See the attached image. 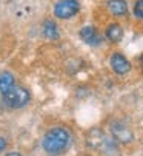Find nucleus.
<instances>
[{"label": "nucleus", "instance_id": "obj_11", "mask_svg": "<svg viewBox=\"0 0 143 156\" xmlns=\"http://www.w3.org/2000/svg\"><path fill=\"white\" fill-rule=\"evenodd\" d=\"M134 16L140 20H143V0H137L134 5Z\"/></svg>", "mask_w": 143, "mask_h": 156}, {"label": "nucleus", "instance_id": "obj_9", "mask_svg": "<svg viewBox=\"0 0 143 156\" xmlns=\"http://www.w3.org/2000/svg\"><path fill=\"white\" fill-rule=\"evenodd\" d=\"M43 36L48 40H57L60 33H59V27L56 25L54 20H45L43 22Z\"/></svg>", "mask_w": 143, "mask_h": 156}, {"label": "nucleus", "instance_id": "obj_4", "mask_svg": "<svg viewBox=\"0 0 143 156\" xmlns=\"http://www.w3.org/2000/svg\"><path fill=\"white\" fill-rule=\"evenodd\" d=\"M111 135L114 141L120 144H129L131 141H134V133L122 122H114L111 125Z\"/></svg>", "mask_w": 143, "mask_h": 156}, {"label": "nucleus", "instance_id": "obj_2", "mask_svg": "<svg viewBox=\"0 0 143 156\" xmlns=\"http://www.w3.org/2000/svg\"><path fill=\"white\" fill-rule=\"evenodd\" d=\"M2 99H3V104L8 107V108H22L29 104L31 101V94L26 88L23 87H12L9 91H6L5 94H2Z\"/></svg>", "mask_w": 143, "mask_h": 156}, {"label": "nucleus", "instance_id": "obj_14", "mask_svg": "<svg viewBox=\"0 0 143 156\" xmlns=\"http://www.w3.org/2000/svg\"><path fill=\"white\" fill-rule=\"evenodd\" d=\"M141 71H143V56H141Z\"/></svg>", "mask_w": 143, "mask_h": 156}, {"label": "nucleus", "instance_id": "obj_12", "mask_svg": "<svg viewBox=\"0 0 143 156\" xmlns=\"http://www.w3.org/2000/svg\"><path fill=\"white\" fill-rule=\"evenodd\" d=\"M6 148V139L3 136H0V151H3Z\"/></svg>", "mask_w": 143, "mask_h": 156}, {"label": "nucleus", "instance_id": "obj_5", "mask_svg": "<svg viewBox=\"0 0 143 156\" xmlns=\"http://www.w3.org/2000/svg\"><path fill=\"white\" fill-rule=\"evenodd\" d=\"M109 63H111L112 71H114L115 74H118V76H123V74H126V73L131 70L129 60H128L122 53H114V54L111 56V59H109Z\"/></svg>", "mask_w": 143, "mask_h": 156}, {"label": "nucleus", "instance_id": "obj_1", "mask_svg": "<svg viewBox=\"0 0 143 156\" xmlns=\"http://www.w3.org/2000/svg\"><path fill=\"white\" fill-rule=\"evenodd\" d=\"M71 142V135L65 127H54L45 133L42 139V147L49 154H60L63 153Z\"/></svg>", "mask_w": 143, "mask_h": 156}, {"label": "nucleus", "instance_id": "obj_8", "mask_svg": "<svg viewBox=\"0 0 143 156\" xmlns=\"http://www.w3.org/2000/svg\"><path fill=\"white\" fill-rule=\"evenodd\" d=\"M12 87H15V77L9 71H2L0 73V94H5L9 91Z\"/></svg>", "mask_w": 143, "mask_h": 156}, {"label": "nucleus", "instance_id": "obj_7", "mask_svg": "<svg viewBox=\"0 0 143 156\" xmlns=\"http://www.w3.org/2000/svg\"><path fill=\"white\" fill-rule=\"evenodd\" d=\"M108 9L112 16L122 17L128 12V3L126 0H108Z\"/></svg>", "mask_w": 143, "mask_h": 156}, {"label": "nucleus", "instance_id": "obj_3", "mask_svg": "<svg viewBox=\"0 0 143 156\" xmlns=\"http://www.w3.org/2000/svg\"><path fill=\"white\" fill-rule=\"evenodd\" d=\"M80 11V3L77 0H59L54 5V16L62 20L74 17Z\"/></svg>", "mask_w": 143, "mask_h": 156}, {"label": "nucleus", "instance_id": "obj_10", "mask_svg": "<svg viewBox=\"0 0 143 156\" xmlns=\"http://www.w3.org/2000/svg\"><path fill=\"white\" fill-rule=\"evenodd\" d=\"M106 39L112 43H118L123 39V28L118 23H111L106 28Z\"/></svg>", "mask_w": 143, "mask_h": 156}, {"label": "nucleus", "instance_id": "obj_13", "mask_svg": "<svg viewBox=\"0 0 143 156\" xmlns=\"http://www.w3.org/2000/svg\"><path fill=\"white\" fill-rule=\"evenodd\" d=\"M6 156H22L19 151H9V153H6Z\"/></svg>", "mask_w": 143, "mask_h": 156}, {"label": "nucleus", "instance_id": "obj_6", "mask_svg": "<svg viewBox=\"0 0 143 156\" xmlns=\"http://www.w3.org/2000/svg\"><path fill=\"white\" fill-rule=\"evenodd\" d=\"M80 39H82L85 43H88V45H92V47H95V45H99V43H100V36H99L97 30H95L94 27H91V25L83 27V28L80 30Z\"/></svg>", "mask_w": 143, "mask_h": 156}]
</instances>
